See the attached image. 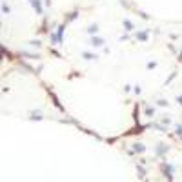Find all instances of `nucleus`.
I'll use <instances>...</instances> for the list:
<instances>
[{"label":"nucleus","instance_id":"obj_1","mask_svg":"<svg viewBox=\"0 0 182 182\" xmlns=\"http://www.w3.org/2000/svg\"><path fill=\"white\" fill-rule=\"evenodd\" d=\"M93 44H95V46H100L102 40H100V38H93Z\"/></svg>","mask_w":182,"mask_h":182}]
</instances>
